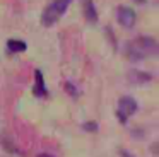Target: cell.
<instances>
[{
    "mask_svg": "<svg viewBox=\"0 0 159 157\" xmlns=\"http://www.w3.org/2000/svg\"><path fill=\"white\" fill-rule=\"evenodd\" d=\"M72 0H52L48 5L45 7L41 14V24L45 27H52L65 16L67 9L70 7Z\"/></svg>",
    "mask_w": 159,
    "mask_h": 157,
    "instance_id": "cell-1",
    "label": "cell"
},
{
    "mask_svg": "<svg viewBox=\"0 0 159 157\" xmlns=\"http://www.w3.org/2000/svg\"><path fill=\"white\" fill-rule=\"evenodd\" d=\"M33 96L36 97H48V89H46L45 75L39 68L34 70V85H33Z\"/></svg>",
    "mask_w": 159,
    "mask_h": 157,
    "instance_id": "cell-5",
    "label": "cell"
},
{
    "mask_svg": "<svg viewBox=\"0 0 159 157\" xmlns=\"http://www.w3.org/2000/svg\"><path fill=\"white\" fill-rule=\"evenodd\" d=\"M39 157H52V155H39Z\"/></svg>",
    "mask_w": 159,
    "mask_h": 157,
    "instance_id": "cell-12",
    "label": "cell"
},
{
    "mask_svg": "<svg viewBox=\"0 0 159 157\" xmlns=\"http://www.w3.org/2000/svg\"><path fill=\"white\" fill-rule=\"evenodd\" d=\"M5 48H7L9 53L17 55V53H22V51L28 50V44H26V41H24V39L11 38V39H7V43H5Z\"/></svg>",
    "mask_w": 159,
    "mask_h": 157,
    "instance_id": "cell-6",
    "label": "cell"
},
{
    "mask_svg": "<svg viewBox=\"0 0 159 157\" xmlns=\"http://www.w3.org/2000/svg\"><path fill=\"white\" fill-rule=\"evenodd\" d=\"M128 51H130L132 55H139L137 60H142V58H145L147 55H156V51H157V43H156L154 38L140 36L128 44Z\"/></svg>",
    "mask_w": 159,
    "mask_h": 157,
    "instance_id": "cell-2",
    "label": "cell"
},
{
    "mask_svg": "<svg viewBox=\"0 0 159 157\" xmlns=\"http://www.w3.org/2000/svg\"><path fill=\"white\" fill-rule=\"evenodd\" d=\"M65 89H67V92H69V94L72 96L74 99H75V97H79V91H77V87H74V84H72V82H69V80H67V82H65Z\"/></svg>",
    "mask_w": 159,
    "mask_h": 157,
    "instance_id": "cell-8",
    "label": "cell"
},
{
    "mask_svg": "<svg viewBox=\"0 0 159 157\" xmlns=\"http://www.w3.org/2000/svg\"><path fill=\"white\" fill-rule=\"evenodd\" d=\"M137 109H139V104L132 96H123V97H120V101H118V104H116L118 121H120L121 125H127L128 118L134 116L135 113H137Z\"/></svg>",
    "mask_w": 159,
    "mask_h": 157,
    "instance_id": "cell-3",
    "label": "cell"
},
{
    "mask_svg": "<svg viewBox=\"0 0 159 157\" xmlns=\"http://www.w3.org/2000/svg\"><path fill=\"white\" fill-rule=\"evenodd\" d=\"M82 10H84V17L89 22H98V10L94 5V0H82Z\"/></svg>",
    "mask_w": 159,
    "mask_h": 157,
    "instance_id": "cell-7",
    "label": "cell"
},
{
    "mask_svg": "<svg viewBox=\"0 0 159 157\" xmlns=\"http://www.w3.org/2000/svg\"><path fill=\"white\" fill-rule=\"evenodd\" d=\"M137 3H144V2H147V0H135Z\"/></svg>",
    "mask_w": 159,
    "mask_h": 157,
    "instance_id": "cell-11",
    "label": "cell"
},
{
    "mask_svg": "<svg viewBox=\"0 0 159 157\" xmlns=\"http://www.w3.org/2000/svg\"><path fill=\"white\" fill-rule=\"evenodd\" d=\"M116 20L121 27L125 29H132L135 26V20H137V14L132 7L128 5H120L116 9Z\"/></svg>",
    "mask_w": 159,
    "mask_h": 157,
    "instance_id": "cell-4",
    "label": "cell"
},
{
    "mask_svg": "<svg viewBox=\"0 0 159 157\" xmlns=\"http://www.w3.org/2000/svg\"><path fill=\"white\" fill-rule=\"evenodd\" d=\"M84 128H86L87 132H96V130H98V125H96V121H87L86 125H84Z\"/></svg>",
    "mask_w": 159,
    "mask_h": 157,
    "instance_id": "cell-9",
    "label": "cell"
},
{
    "mask_svg": "<svg viewBox=\"0 0 159 157\" xmlns=\"http://www.w3.org/2000/svg\"><path fill=\"white\" fill-rule=\"evenodd\" d=\"M121 157H132V155L127 152V150H121Z\"/></svg>",
    "mask_w": 159,
    "mask_h": 157,
    "instance_id": "cell-10",
    "label": "cell"
}]
</instances>
